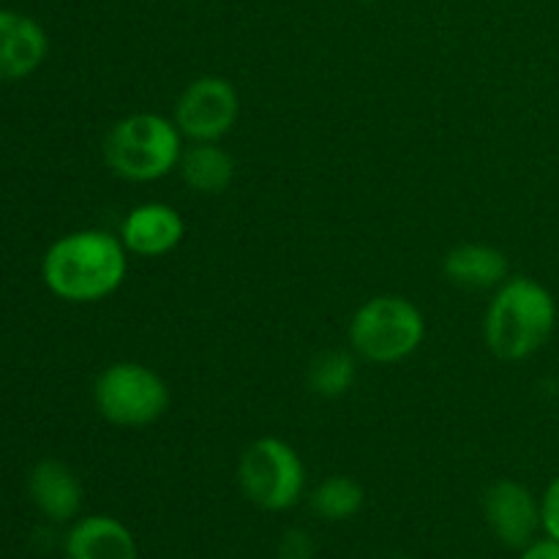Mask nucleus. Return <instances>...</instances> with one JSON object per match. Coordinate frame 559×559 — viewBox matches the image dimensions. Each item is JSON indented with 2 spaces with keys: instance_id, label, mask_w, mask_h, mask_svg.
I'll use <instances>...</instances> for the list:
<instances>
[{
  "instance_id": "1",
  "label": "nucleus",
  "mask_w": 559,
  "mask_h": 559,
  "mask_svg": "<svg viewBox=\"0 0 559 559\" xmlns=\"http://www.w3.org/2000/svg\"><path fill=\"white\" fill-rule=\"evenodd\" d=\"M129 273V251L104 229H76L47 249L44 287L66 304H98L120 289Z\"/></svg>"
},
{
  "instance_id": "16",
  "label": "nucleus",
  "mask_w": 559,
  "mask_h": 559,
  "mask_svg": "<svg viewBox=\"0 0 559 559\" xmlns=\"http://www.w3.org/2000/svg\"><path fill=\"white\" fill-rule=\"evenodd\" d=\"M358 366L355 358L344 349H328L320 353L309 366V391L320 399H342L344 393L353 391Z\"/></svg>"
},
{
  "instance_id": "13",
  "label": "nucleus",
  "mask_w": 559,
  "mask_h": 559,
  "mask_svg": "<svg viewBox=\"0 0 559 559\" xmlns=\"http://www.w3.org/2000/svg\"><path fill=\"white\" fill-rule=\"evenodd\" d=\"M445 278L464 289H497L508 282V257L500 249L486 243H462L451 249L442 262Z\"/></svg>"
},
{
  "instance_id": "15",
  "label": "nucleus",
  "mask_w": 559,
  "mask_h": 559,
  "mask_svg": "<svg viewBox=\"0 0 559 559\" xmlns=\"http://www.w3.org/2000/svg\"><path fill=\"white\" fill-rule=\"evenodd\" d=\"M364 486L347 475H331L309 495L311 513L322 522H347L364 511Z\"/></svg>"
},
{
  "instance_id": "12",
  "label": "nucleus",
  "mask_w": 559,
  "mask_h": 559,
  "mask_svg": "<svg viewBox=\"0 0 559 559\" xmlns=\"http://www.w3.org/2000/svg\"><path fill=\"white\" fill-rule=\"evenodd\" d=\"M63 559H140L134 533L115 516H82L63 538Z\"/></svg>"
},
{
  "instance_id": "14",
  "label": "nucleus",
  "mask_w": 559,
  "mask_h": 559,
  "mask_svg": "<svg viewBox=\"0 0 559 559\" xmlns=\"http://www.w3.org/2000/svg\"><path fill=\"white\" fill-rule=\"evenodd\" d=\"M178 175L197 194H222L235 180V158L218 142H191L180 153Z\"/></svg>"
},
{
  "instance_id": "4",
  "label": "nucleus",
  "mask_w": 559,
  "mask_h": 559,
  "mask_svg": "<svg viewBox=\"0 0 559 559\" xmlns=\"http://www.w3.org/2000/svg\"><path fill=\"white\" fill-rule=\"evenodd\" d=\"M424 314L404 295H377L366 300L349 322L353 353L374 366L402 364L424 344Z\"/></svg>"
},
{
  "instance_id": "9",
  "label": "nucleus",
  "mask_w": 559,
  "mask_h": 559,
  "mask_svg": "<svg viewBox=\"0 0 559 559\" xmlns=\"http://www.w3.org/2000/svg\"><path fill=\"white\" fill-rule=\"evenodd\" d=\"M118 238L129 254L153 260L183 243L186 222L167 202H142L126 213Z\"/></svg>"
},
{
  "instance_id": "18",
  "label": "nucleus",
  "mask_w": 559,
  "mask_h": 559,
  "mask_svg": "<svg viewBox=\"0 0 559 559\" xmlns=\"http://www.w3.org/2000/svg\"><path fill=\"white\" fill-rule=\"evenodd\" d=\"M540 524H544V535L559 540V475L540 497Z\"/></svg>"
},
{
  "instance_id": "11",
  "label": "nucleus",
  "mask_w": 559,
  "mask_h": 559,
  "mask_svg": "<svg viewBox=\"0 0 559 559\" xmlns=\"http://www.w3.org/2000/svg\"><path fill=\"white\" fill-rule=\"evenodd\" d=\"M27 495L47 522L69 524L80 519L82 484L69 464L58 459H41L27 473Z\"/></svg>"
},
{
  "instance_id": "2",
  "label": "nucleus",
  "mask_w": 559,
  "mask_h": 559,
  "mask_svg": "<svg viewBox=\"0 0 559 559\" xmlns=\"http://www.w3.org/2000/svg\"><path fill=\"white\" fill-rule=\"evenodd\" d=\"M557 328V300L530 276H511L495 289L484 317L486 347L506 364L533 358Z\"/></svg>"
},
{
  "instance_id": "8",
  "label": "nucleus",
  "mask_w": 559,
  "mask_h": 559,
  "mask_svg": "<svg viewBox=\"0 0 559 559\" xmlns=\"http://www.w3.org/2000/svg\"><path fill=\"white\" fill-rule=\"evenodd\" d=\"M484 516L491 535L508 549H524L538 538L540 500L524 484L511 478L495 480L484 495Z\"/></svg>"
},
{
  "instance_id": "6",
  "label": "nucleus",
  "mask_w": 559,
  "mask_h": 559,
  "mask_svg": "<svg viewBox=\"0 0 559 559\" xmlns=\"http://www.w3.org/2000/svg\"><path fill=\"white\" fill-rule=\"evenodd\" d=\"M238 486L260 511L284 513L304 497L306 464L289 442L260 437L240 453Z\"/></svg>"
},
{
  "instance_id": "3",
  "label": "nucleus",
  "mask_w": 559,
  "mask_h": 559,
  "mask_svg": "<svg viewBox=\"0 0 559 559\" xmlns=\"http://www.w3.org/2000/svg\"><path fill=\"white\" fill-rule=\"evenodd\" d=\"M183 134L175 120L156 112H134L120 118L104 140V162L129 183H153L178 169Z\"/></svg>"
},
{
  "instance_id": "21",
  "label": "nucleus",
  "mask_w": 559,
  "mask_h": 559,
  "mask_svg": "<svg viewBox=\"0 0 559 559\" xmlns=\"http://www.w3.org/2000/svg\"><path fill=\"white\" fill-rule=\"evenodd\" d=\"M393 559H413V557H393Z\"/></svg>"
},
{
  "instance_id": "20",
  "label": "nucleus",
  "mask_w": 559,
  "mask_h": 559,
  "mask_svg": "<svg viewBox=\"0 0 559 559\" xmlns=\"http://www.w3.org/2000/svg\"><path fill=\"white\" fill-rule=\"evenodd\" d=\"M364 3H380V0H364Z\"/></svg>"
},
{
  "instance_id": "7",
  "label": "nucleus",
  "mask_w": 559,
  "mask_h": 559,
  "mask_svg": "<svg viewBox=\"0 0 559 559\" xmlns=\"http://www.w3.org/2000/svg\"><path fill=\"white\" fill-rule=\"evenodd\" d=\"M240 118V96L224 76L207 74L189 82L175 102V126L189 142H218Z\"/></svg>"
},
{
  "instance_id": "10",
  "label": "nucleus",
  "mask_w": 559,
  "mask_h": 559,
  "mask_svg": "<svg viewBox=\"0 0 559 559\" xmlns=\"http://www.w3.org/2000/svg\"><path fill=\"white\" fill-rule=\"evenodd\" d=\"M49 38L41 22L14 9H0V82L27 80L41 69Z\"/></svg>"
},
{
  "instance_id": "19",
  "label": "nucleus",
  "mask_w": 559,
  "mask_h": 559,
  "mask_svg": "<svg viewBox=\"0 0 559 559\" xmlns=\"http://www.w3.org/2000/svg\"><path fill=\"white\" fill-rule=\"evenodd\" d=\"M519 559H559V540L549 538V535L535 538L533 544L519 549Z\"/></svg>"
},
{
  "instance_id": "17",
  "label": "nucleus",
  "mask_w": 559,
  "mask_h": 559,
  "mask_svg": "<svg viewBox=\"0 0 559 559\" xmlns=\"http://www.w3.org/2000/svg\"><path fill=\"white\" fill-rule=\"evenodd\" d=\"M276 559H314V540L304 530H287L278 540Z\"/></svg>"
},
{
  "instance_id": "5",
  "label": "nucleus",
  "mask_w": 559,
  "mask_h": 559,
  "mask_svg": "<svg viewBox=\"0 0 559 559\" xmlns=\"http://www.w3.org/2000/svg\"><path fill=\"white\" fill-rule=\"evenodd\" d=\"M173 393L162 374L136 360L109 364L93 382V404L107 424L142 429L169 409Z\"/></svg>"
}]
</instances>
